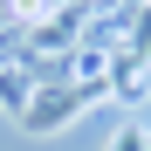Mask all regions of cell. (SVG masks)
Returning <instances> with one entry per match:
<instances>
[{
  "mask_svg": "<svg viewBox=\"0 0 151 151\" xmlns=\"http://www.w3.org/2000/svg\"><path fill=\"white\" fill-rule=\"evenodd\" d=\"M110 151H151V144H144V137H137V131H124V137H117V144H110Z\"/></svg>",
  "mask_w": 151,
  "mask_h": 151,
  "instance_id": "6da1fadb",
  "label": "cell"
}]
</instances>
